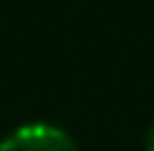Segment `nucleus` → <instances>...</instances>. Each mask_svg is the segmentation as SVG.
<instances>
[{
  "label": "nucleus",
  "mask_w": 154,
  "mask_h": 151,
  "mask_svg": "<svg viewBox=\"0 0 154 151\" xmlns=\"http://www.w3.org/2000/svg\"><path fill=\"white\" fill-rule=\"evenodd\" d=\"M0 151H79V146L65 130L35 122V124L16 127L0 143Z\"/></svg>",
  "instance_id": "f257e3e1"
},
{
  "label": "nucleus",
  "mask_w": 154,
  "mask_h": 151,
  "mask_svg": "<svg viewBox=\"0 0 154 151\" xmlns=\"http://www.w3.org/2000/svg\"><path fill=\"white\" fill-rule=\"evenodd\" d=\"M146 151H154V124L149 130V138H146Z\"/></svg>",
  "instance_id": "f03ea898"
}]
</instances>
